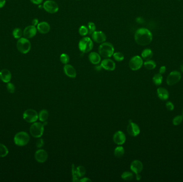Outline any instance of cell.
I'll use <instances>...</instances> for the list:
<instances>
[{
	"instance_id": "1",
	"label": "cell",
	"mask_w": 183,
	"mask_h": 182,
	"mask_svg": "<svg viewBox=\"0 0 183 182\" xmlns=\"http://www.w3.org/2000/svg\"><path fill=\"white\" fill-rule=\"evenodd\" d=\"M152 39V33L146 28H140L138 29L134 34L135 42L140 46H147L151 43Z\"/></svg>"
},
{
	"instance_id": "2",
	"label": "cell",
	"mask_w": 183,
	"mask_h": 182,
	"mask_svg": "<svg viewBox=\"0 0 183 182\" xmlns=\"http://www.w3.org/2000/svg\"><path fill=\"white\" fill-rule=\"evenodd\" d=\"M114 53L113 45L109 42H104L99 47V54L102 57L108 58L111 57Z\"/></svg>"
},
{
	"instance_id": "3",
	"label": "cell",
	"mask_w": 183,
	"mask_h": 182,
	"mask_svg": "<svg viewBox=\"0 0 183 182\" xmlns=\"http://www.w3.org/2000/svg\"><path fill=\"white\" fill-rule=\"evenodd\" d=\"M78 47L83 53H87L93 49V42L89 37H84L79 42Z\"/></svg>"
},
{
	"instance_id": "4",
	"label": "cell",
	"mask_w": 183,
	"mask_h": 182,
	"mask_svg": "<svg viewBox=\"0 0 183 182\" xmlns=\"http://www.w3.org/2000/svg\"><path fill=\"white\" fill-rule=\"evenodd\" d=\"M30 136L25 131H20L16 134L14 137L15 144L19 147H24L30 142Z\"/></svg>"
},
{
	"instance_id": "5",
	"label": "cell",
	"mask_w": 183,
	"mask_h": 182,
	"mask_svg": "<svg viewBox=\"0 0 183 182\" xmlns=\"http://www.w3.org/2000/svg\"><path fill=\"white\" fill-rule=\"evenodd\" d=\"M17 48L18 51L22 54H28L30 52L31 48V42L27 38H20L17 42Z\"/></svg>"
},
{
	"instance_id": "6",
	"label": "cell",
	"mask_w": 183,
	"mask_h": 182,
	"mask_svg": "<svg viewBox=\"0 0 183 182\" xmlns=\"http://www.w3.org/2000/svg\"><path fill=\"white\" fill-rule=\"evenodd\" d=\"M44 124L40 122H34L31 126L30 133L35 138H40L42 136L44 132Z\"/></svg>"
},
{
	"instance_id": "7",
	"label": "cell",
	"mask_w": 183,
	"mask_h": 182,
	"mask_svg": "<svg viewBox=\"0 0 183 182\" xmlns=\"http://www.w3.org/2000/svg\"><path fill=\"white\" fill-rule=\"evenodd\" d=\"M39 118L36 111L33 109H28L23 113V119L28 123L36 122Z\"/></svg>"
},
{
	"instance_id": "8",
	"label": "cell",
	"mask_w": 183,
	"mask_h": 182,
	"mask_svg": "<svg viewBox=\"0 0 183 182\" xmlns=\"http://www.w3.org/2000/svg\"><path fill=\"white\" fill-rule=\"evenodd\" d=\"M43 8L47 12L52 14H55L59 9L57 3L53 0H47L44 2Z\"/></svg>"
},
{
	"instance_id": "9",
	"label": "cell",
	"mask_w": 183,
	"mask_h": 182,
	"mask_svg": "<svg viewBox=\"0 0 183 182\" xmlns=\"http://www.w3.org/2000/svg\"><path fill=\"white\" fill-rule=\"evenodd\" d=\"M129 67L133 71H137L143 65V58L139 56H135L131 58L129 61Z\"/></svg>"
},
{
	"instance_id": "10",
	"label": "cell",
	"mask_w": 183,
	"mask_h": 182,
	"mask_svg": "<svg viewBox=\"0 0 183 182\" xmlns=\"http://www.w3.org/2000/svg\"><path fill=\"white\" fill-rule=\"evenodd\" d=\"M181 74L179 72L174 71L168 76L167 83L169 85H173L178 83L181 79Z\"/></svg>"
},
{
	"instance_id": "11",
	"label": "cell",
	"mask_w": 183,
	"mask_h": 182,
	"mask_svg": "<svg viewBox=\"0 0 183 182\" xmlns=\"http://www.w3.org/2000/svg\"><path fill=\"white\" fill-rule=\"evenodd\" d=\"M127 133L131 136L136 137L139 135L140 132V128L138 125L130 120L127 127Z\"/></svg>"
},
{
	"instance_id": "12",
	"label": "cell",
	"mask_w": 183,
	"mask_h": 182,
	"mask_svg": "<svg viewBox=\"0 0 183 182\" xmlns=\"http://www.w3.org/2000/svg\"><path fill=\"white\" fill-rule=\"evenodd\" d=\"M36 160L40 163L46 162L48 159V155L46 151L43 149H40L36 151L34 155Z\"/></svg>"
},
{
	"instance_id": "13",
	"label": "cell",
	"mask_w": 183,
	"mask_h": 182,
	"mask_svg": "<svg viewBox=\"0 0 183 182\" xmlns=\"http://www.w3.org/2000/svg\"><path fill=\"white\" fill-rule=\"evenodd\" d=\"M92 38L94 41L98 43H102L106 41V34L102 31H95L92 34Z\"/></svg>"
},
{
	"instance_id": "14",
	"label": "cell",
	"mask_w": 183,
	"mask_h": 182,
	"mask_svg": "<svg viewBox=\"0 0 183 182\" xmlns=\"http://www.w3.org/2000/svg\"><path fill=\"white\" fill-rule=\"evenodd\" d=\"M101 65L102 68L109 71H113L115 70L116 68L115 63L109 58L103 60L101 63Z\"/></svg>"
},
{
	"instance_id": "15",
	"label": "cell",
	"mask_w": 183,
	"mask_h": 182,
	"mask_svg": "<svg viewBox=\"0 0 183 182\" xmlns=\"http://www.w3.org/2000/svg\"><path fill=\"white\" fill-rule=\"evenodd\" d=\"M36 33H37V28L36 27V26L30 25V26H27L24 29L23 31V35L24 38L30 39L36 36Z\"/></svg>"
},
{
	"instance_id": "16",
	"label": "cell",
	"mask_w": 183,
	"mask_h": 182,
	"mask_svg": "<svg viewBox=\"0 0 183 182\" xmlns=\"http://www.w3.org/2000/svg\"><path fill=\"white\" fill-rule=\"evenodd\" d=\"M113 141L117 145H123L126 141L125 134L121 131H118L115 133L113 136Z\"/></svg>"
},
{
	"instance_id": "17",
	"label": "cell",
	"mask_w": 183,
	"mask_h": 182,
	"mask_svg": "<svg viewBox=\"0 0 183 182\" xmlns=\"http://www.w3.org/2000/svg\"><path fill=\"white\" fill-rule=\"evenodd\" d=\"M130 168L135 174H139L143 169V164L140 161L135 160L132 162Z\"/></svg>"
},
{
	"instance_id": "18",
	"label": "cell",
	"mask_w": 183,
	"mask_h": 182,
	"mask_svg": "<svg viewBox=\"0 0 183 182\" xmlns=\"http://www.w3.org/2000/svg\"><path fill=\"white\" fill-rule=\"evenodd\" d=\"M64 73L69 77L71 78H74L76 77L77 72L76 69L74 68L73 66L70 64H66L63 68Z\"/></svg>"
},
{
	"instance_id": "19",
	"label": "cell",
	"mask_w": 183,
	"mask_h": 182,
	"mask_svg": "<svg viewBox=\"0 0 183 182\" xmlns=\"http://www.w3.org/2000/svg\"><path fill=\"white\" fill-rule=\"evenodd\" d=\"M11 77H12L11 73L8 69H2L0 71V79L4 83L10 82V81L11 80Z\"/></svg>"
},
{
	"instance_id": "20",
	"label": "cell",
	"mask_w": 183,
	"mask_h": 182,
	"mask_svg": "<svg viewBox=\"0 0 183 182\" xmlns=\"http://www.w3.org/2000/svg\"><path fill=\"white\" fill-rule=\"evenodd\" d=\"M50 26L47 22H42L37 25V30L41 34H47L49 32Z\"/></svg>"
},
{
	"instance_id": "21",
	"label": "cell",
	"mask_w": 183,
	"mask_h": 182,
	"mask_svg": "<svg viewBox=\"0 0 183 182\" xmlns=\"http://www.w3.org/2000/svg\"><path fill=\"white\" fill-rule=\"evenodd\" d=\"M90 62L94 65H98L101 61V56L96 52H92L88 56Z\"/></svg>"
},
{
	"instance_id": "22",
	"label": "cell",
	"mask_w": 183,
	"mask_h": 182,
	"mask_svg": "<svg viewBox=\"0 0 183 182\" xmlns=\"http://www.w3.org/2000/svg\"><path fill=\"white\" fill-rule=\"evenodd\" d=\"M157 95L160 99L165 101L169 98V92L167 89L164 88H159L157 90Z\"/></svg>"
},
{
	"instance_id": "23",
	"label": "cell",
	"mask_w": 183,
	"mask_h": 182,
	"mask_svg": "<svg viewBox=\"0 0 183 182\" xmlns=\"http://www.w3.org/2000/svg\"><path fill=\"white\" fill-rule=\"evenodd\" d=\"M153 52L150 49H145L141 52V57L146 60H151L153 57Z\"/></svg>"
},
{
	"instance_id": "24",
	"label": "cell",
	"mask_w": 183,
	"mask_h": 182,
	"mask_svg": "<svg viewBox=\"0 0 183 182\" xmlns=\"http://www.w3.org/2000/svg\"><path fill=\"white\" fill-rule=\"evenodd\" d=\"M49 113L46 110H42L39 114V119L41 122H45L48 119Z\"/></svg>"
},
{
	"instance_id": "25",
	"label": "cell",
	"mask_w": 183,
	"mask_h": 182,
	"mask_svg": "<svg viewBox=\"0 0 183 182\" xmlns=\"http://www.w3.org/2000/svg\"><path fill=\"white\" fill-rule=\"evenodd\" d=\"M143 64H144L145 67L149 70H152V69H154L156 66V64L155 61L151 60H146L143 63Z\"/></svg>"
},
{
	"instance_id": "26",
	"label": "cell",
	"mask_w": 183,
	"mask_h": 182,
	"mask_svg": "<svg viewBox=\"0 0 183 182\" xmlns=\"http://www.w3.org/2000/svg\"><path fill=\"white\" fill-rule=\"evenodd\" d=\"M124 153L125 151L123 147H117L114 151V155L117 158H121L123 156Z\"/></svg>"
},
{
	"instance_id": "27",
	"label": "cell",
	"mask_w": 183,
	"mask_h": 182,
	"mask_svg": "<svg viewBox=\"0 0 183 182\" xmlns=\"http://www.w3.org/2000/svg\"><path fill=\"white\" fill-rule=\"evenodd\" d=\"M162 81H163V77L161 74H156L153 77V81L156 85H160L162 82Z\"/></svg>"
},
{
	"instance_id": "28",
	"label": "cell",
	"mask_w": 183,
	"mask_h": 182,
	"mask_svg": "<svg viewBox=\"0 0 183 182\" xmlns=\"http://www.w3.org/2000/svg\"><path fill=\"white\" fill-rule=\"evenodd\" d=\"M9 153V150L4 144L0 143V158L6 156Z\"/></svg>"
},
{
	"instance_id": "29",
	"label": "cell",
	"mask_w": 183,
	"mask_h": 182,
	"mask_svg": "<svg viewBox=\"0 0 183 182\" xmlns=\"http://www.w3.org/2000/svg\"><path fill=\"white\" fill-rule=\"evenodd\" d=\"M72 180L73 182H79V177L78 174L77 169L75 168L74 164H72Z\"/></svg>"
},
{
	"instance_id": "30",
	"label": "cell",
	"mask_w": 183,
	"mask_h": 182,
	"mask_svg": "<svg viewBox=\"0 0 183 182\" xmlns=\"http://www.w3.org/2000/svg\"><path fill=\"white\" fill-rule=\"evenodd\" d=\"M134 174L129 172H125L121 175V177L123 180L126 181L131 180L134 178Z\"/></svg>"
},
{
	"instance_id": "31",
	"label": "cell",
	"mask_w": 183,
	"mask_h": 182,
	"mask_svg": "<svg viewBox=\"0 0 183 182\" xmlns=\"http://www.w3.org/2000/svg\"><path fill=\"white\" fill-rule=\"evenodd\" d=\"M23 34V33L22 32V30L19 28H15L12 32V35L14 36V37L17 39H19L21 38Z\"/></svg>"
},
{
	"instance_id": "32",
	"label": "cell",
	"mask_w": 183,
	"mask_h": 182,
	"mask_svg": "<svg viewBox=\"0 0 183 182\" xmlns=\"http://www.w3.org/2000/svg\"><path fill=\"white\" fill-rule=\"evenodd\" d=\"M113 57L114 60L117 61H121L124 59V56L123 54L120 52H114L113 54Z\"/></svg>"
},
{
	"instance_id": "33",
	"label": "cell",
	"mask_w": 183,
	"mask_h": 182,
	"mask_svg": "<svg viewBox=\"0 0 183 182\" xmlns=\"http://www.w3.org/2000/svg\"><path fill=\"white\" fill-rule=\"evenodd\" d=\"M79 33L82 36H85L88 34V29L87 26L82 25L79 28Z\"/></svg>"
},
{
	"instance_id": "34",
	"label": "cell",
	"mask_w": 183,
	"mask_h": 182,
	"mask_svg": "<svg viewBox=\"0 0 183 182\" xmlns=\"http://www.w3.org/2000/svg\"><path fill=\"white\" fill-rule=\"evenodd\" d=\"M87 27L88 29V34L91 35L96 31V24L93 22H89L88 23Z\"/></svg>"
},
{
	"instance_id": "35",
	"label": "cell",
	"mask_w": 183,
	"mask_h": 182,
	"mask_svg": "<svg viewBox=\"0 0 183 182\" xmlns=\"http://www.w3.org/2000/svg\"><path fill=\"white\" fill-rule=\"evenodd\" d=\"M60 61L64 64H67L70 61V57L68 55L66 54H62L60 56Z\"/></svg>"
},
{
	"instance_id": "36",
	"label": "cell",
	"mask_w": 183,
	"mask_h": 182,
	"mask_svg": "<svg viewBox=\"0 0 183 182\" xmlns=\"http://www.w3.org/2000/svg\"><path fill=\"white\" fill-rule=\"evenodd\" d=\"M183 120V115H177L173 118L172 123L175 126H178L181 123Z\"/></svg>"
},
{
	"instance_id": "37",
	"label": "cell",
	"mask_w": 183,
	"mask_h": 182,
	"mask_svg": "<svg viewBox=\"0 0 183 182\" xmlns=\"http://www.w3.org/2000/svg\"><path fill=\"white\" fill-rule=\"evenodd\" d=\"M77 171L78 174L79 175V177H82L83 176H84L85 174L86 173V169L85 167L82 166H79L77 167Z\"/></svg>"
},
{
	"instance_id": "38",
	"label": "cell",
	"mask_w": 183,
	"mask_h": 182,
	"mask_svg": "<svg viewBox=\"0 0 183 182\" xmlns=\"http://www.w3.org/2000/svg\"><path fill=\"white\" fill-rule=\"evenodd\" d=\"M6 88H7V90L10 93H14L15 91V86L14 85L13 83H10V82L7 83Z\"/></svg>"
},
{
	"instance_id": "39",
	"label": "cell",
	"mask_w": 183,
	"mask_h": 182,
	"mask_svg": "<svg viewBox=\"0 0 183 182\" xmlns=\"http://www.w3.org/2000/svg\"><path fill=\"white\" fill-rule=\"evenodd\" d=\"M44 145V139H38L36 143V146L38 148H41Z\"/></svg>"
},
{
	"instance_id": "40",
	"label": "cell",
	"mask_w": 183,
	"mask_h": 182,
	"mask_svg": "<svg viewBox=\"0 0 183 182\" xmlns=\"http://www.w3.org/2000/svg\"><path fill=\"white\" fill-rule=\"evenodd\" d=\"M165 106H166L167 109L169 111H173V109L175 108L173 103H171V101H168L167 103H166V105H165Z\"/></svg>"
},
{
	"instance_id": "41",
	"label": "cell",
	"mask_w": 183,
	"mask_h": 182,
	"mask_svg": "<svg viewBox=\"0 0 183 182\" xmlns=\"http://www.w3.org/2000/svg\"><path fill=\"white\" fill-rule=\"evenodd\" d=\"M31 2H32L33 4H37V5H39V4H40L42 2H43V0H30Z\"/></svg>"
},
{
	"instance_id": "42",
	"label": "cell",
	"mask_w": 183,
	"mask_h": 182,
	"mask_svg": "<svg viewBox=\"0 0 183 182\" xmlns=\"http://www.w3.org/2000/svg\"><path fill=\"white\" fill-rule=\"evenodd\" d=\"M165 71H166V67L165 66H162L160 68V73L161 74L164 73Z\"/></svg>"
},
{
	"instance_id": "43",
	"label": "cell",
	"mask_w": 183,
	"mask_h": 182,
	"mask_svg": "<svg viewBox=\"0 0 183 182\" xmlns=\"http://www.w3.org/2000/svg\"><path fill=\"white\" fill-rule=\"evenodd\" d=\"M32 25L36 26L38 25L39 24V20H38L37 18H35L33 20H32Z\"/></svg>"
},
{
	"instance_id": "44",
	"label": "cell",
	"mask_w": 183,
	"mask_h": 182,
	"mask_svg": "<svg viewBox=\"0 0 183 182\" xmlns=\"http://www.w3.org/2000/svg\"><path fill=\"white\" fill-rule=\"evenodd\" d=\"M91 180H90L89 178H87V177H84V178H82L81 180H80L79 182H91Z\"/></svg>"
},
{
	"instance_id": "45",
	"label": "cell",
	"mask_w": 183,
	"mask_h": 182,
	"mask_svg": "<svg viewBox=\"0 0 183 182\" xmlns=\"http://www.w3.org/2000/svg\"><path fill=\"white\" fill-rule=\"evenodd\" d=\"M6 3V0H0V8H3L5 6Z\"/></svg>"
},
{
	"instance_id": "46",
	"label": "cell",
	"mask_w": 183,
	"mask_h": 182,
	"mask_svg": "<svg viewBox=\"0 0 183 182\" xmlns=\"http://www.w3.org/2000/svg\"><path fill=\"white\" fill-rule=\"evenodd\" d=\"M102 68L101 65L96 66V70H97L98 71H99L100 70H101Z\"/></svg>"
},
{
	"instance_id": "47",
	"label": "cell",
	"mask_w": 183,
	"mask_h": 182,
	"mask_svg": "<svg viewBox=\"0 0 183 182\" xmlns=\"http://www.w3.org/2000/svg\"><path fill=\"white\" fill-rule=\"evenodd\" d=\"M141 176L139 174L136 175V179H137V180H140L141 179Z\"/></svg>"
},
{
	"instance_id": "48",
	"label": "cell",
	"mask_w": 183,
	"mask_h": 182,
	"mask_svg": "<svg viewBox=\"0 0 183 182\" xmlns=\"http://www.w3.org/2000/svg\"><path fill=\"white\" fill-rule=\"evenodd\" d=\"M181 70L182 72H183V64H181Z\"/></svg>"
},
{
	"instance_id": "49",
	"label": "cell",
	"mask_w": 183,
	"mask_h": 182,
	"mask_svg": "<svg viewBox=\"0 0 183 182\" xmlns=\"http://www.w3.org/2000/svg\"><path fill=\"white\" fill-rule=\"evenodd\" d=\"M182 114H183V110H182Z\"/></svg>"
},
{
	"instance_id": "50",
	"label": "cell",
	"mask_w": 183,
	"mask_h": 182,
	"mask_svg": "<svg viewBox=\"0 0 183 182\" xmlns=\"http://www.w3.org/2000/svg\"><path fill=\"white\" fill-rule=\"evenodd\" d=\"M182 64H183V62H182Z\"/></svg>"
},
{
	"instance_id": "51",
	"label": "cell",
	"mask_w": 183,
	"mask_h": 182,
	"mask_svg": "<svg viewBox=\"0 0 183 182\" xmlns=\"http://www.w3.org/2000/svg\"><path fill=\"white\" fill-rule=\"evenodd\" d=\"M178 1H181V0H178Z\"/></svg>"
}]
</instances>
